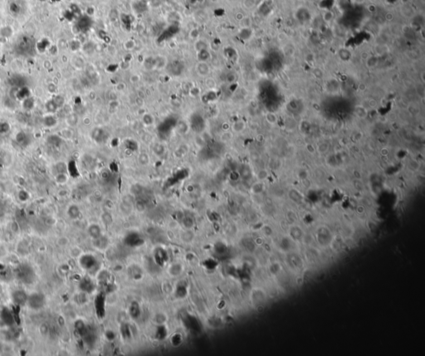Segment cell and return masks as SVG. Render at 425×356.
I'll list each match as a JSON object with an SVG mask.
<instances>
[{
    "label": "cell",
    "instance_id": "6da1fadb",
    "mask_svg": "<svg viewBox=\"0 0 425 356\" xmlns=\"http://www.w3.org/2000/svg\"><path fill=\"white\" fill-rule=\"evenodd\" d=\"M195 72L198 77H207L209 76L211 72L210 67L208 62H198L195 65Z\"/></svg>",
    "mask_w": 425,
    "mask_h": 356
},
{
    "label": "cell",
    "instance_id": "7a4b0ae2",
    "mask_svg": "<svg viewBox=\"0 0 425 356\" xmlns=\"http://www.w3.org/2000/svg\"><path fill=\"white\" fill-rule=\"evenodd\" d=\"M167 63H168L167 58L165 56L159 55V56L155 57V59H154L153 68L156 70H162L164 68H165V67L167 66Z\"/></svg>",
    "mask_w": 425,
    "mask_h": 356
},
{
    "label": "cell",
    "instance_id": "3957f363",
    "mask_svg": "<svg viewBox=\"0 0 425 356\" xmlns=\"http://www.w3.org/2000/svg\"><path fill=\"white\" fill-rule=\"evenodd\" d=\"M27 300H28V302H29L30 307L34 308V309L41 308L42 306V305H43V299L41 297V295H32V297Z\"/></svg>",
    "mask_w": 425,
    "mask_h": 356
},
{
    "label": "cell",
    "instance_id": "277c9868",
    "mask_svg": "<svg viewBox=\"0 0 425 356\" xmlns=\"http://www.w3.org/2000/svg\"><path fill=\"white\" fill-rule=\"evenodd\" d=\"M245 128H246V123L243 121H241V120L235 121L231 126L232 131L234 132V133H241V132L244 131Z\"/></svg>",
    "mask_w": 425,
    "mask_h": 356
},
{
    "label": "cell",
    "instance_id": "5b68a950",
    "mask_svg": "<svg viewBox=\"0 0 425 356\" xmlns=\"http://www.w3.org/2000/svg\"><path fill=\"white\" fill-rule=\"evenodd\" d=\"M355 114L358 118L365 119L368 116V111L363 105H359L355 107Z\"/></svg>",
    "mask_w": 425,
    "mask_h": 356
},
{
    "label": "cell",
    "instance_id": "8992f818",
    "mask_svg": "<svg viewBox=\"0 0 425 356\" xmlns=\"http://www.w3.org/2000/svg\"><path fill=\"white\" fill-rule=\"evenodd\" d=\"M12 297L14 298V301H16L17 304H22L27 301V297L24 292L22 291H17L15 292L12 295Z\"/></svg>",
    "mask_w": 425,
    "mask_h": 356
},
{
    "label": "cell",
    "instance_id": "52a82bcc",
    "mask_svg": "<svg viewBox=\"0 0 425 356\" xmlns=\"http://www.w3.org/2000/svg\"><path fill=\"white\" fill-rule=\"evenodd\" d=\"M152 151H153V153L155 155L161 156L163 155L164 153L165 152V147L163 144L157 142V143L154 144L153 146H152Z\"/></svg>",
    "mask_w": 425,
    "mask_h": 356
},
{
    "label": "cell",
    "instance_id": "ba28073f",
    "mask_svg": "<svg viewBox=\"0 0 425 356\" xmlns=\"http://www.w3.org/2000/svg\"><path fill=\"white\" fill-rule=\"evenodd\" d=\"M67 214L72 219H76L78 218L80 215V209L78 206L75 205V204L69 206V208L67 209Z\"/></svg>",
    "mask_w": 425,
    "mask_h": 356
},
{
    "label": "cell",
    "instance_id": "9c48e42d",
    "mask_svg": "<svg viewBox=\"0 0 425 356\" xmlns=\"http://www.w3.org/2000/svg\"><path fill=\"white\" fill-rule=\"evenodd\" d=\"M137 160H138V163L141 166H147L150 162V155L148 154L143 152V153H141L139 154Z\"/></svg>",
    "mask_w": 425,
    "mask_h": 356
},
{
    "label": "cell",
    "instance_id": "30bf717a",
    "mask_svg": "<svg viewBox=\"0 0 425 356\" xmlns=\"http://www.w3.org/2000/svg\"><path fill=\"white\" fill-rule=\"evenodd\" d=\"M400 12L401 14L406 17H413L415 15V11L413 10V7L408 5H405L401 7Z\"/></svg>",
    "mask_w": 425,
    "mask_h": 356
},
{
    "label": "cell",
    "instance_id": "8fae6325",
    "mask_svg": "<svg viewBox=\"0 0 425 356\" xmlns=\"http://www.w3.org/2000/svg\"><path fill=\"white\" fill-rule=\"evenodd\" d=\"M233 139V132L231 131H222L220 135V141L222 143H227Z\"/></svg>",
    "mask_w": 425,
    "mask_h": 356
},
{
    "label": "cell",
    "instance_id": "7c38bea8",
    "mask_svg": "<svg viewBox=\"0 0 425 356\" xmlns=\"http://www.w3.org/2000/svg\"><path fill=\"white\" fill-rule=\"evenodd\" d=\"M16 141L21 145H27L28 143V137L24 132H19L16 135Z\"/></svg>",
    "mask_w": 425,
    "mask_h": 356
},
{
    "label": "cell",
    "instance_id": "4fadbf2b",
    "mask_svg": "<svg viewBox=\"0 0 425 356\" xmlns=\"http://www.w3.org/2000/svg\"><path fill=\"white\" fill-rule=\"evenodd\" d=\"M29 91L27 88L24 87V88H21L20 90L17 91L16 92V97L17 99L20 100V101H23L27 97H29Z\"/></svg>",
    "mask_w": 425,
    "mask_h": 356
},
{
    "label": "cell",
    "instance_id": "5bb4252c",
    "mask_svg": "<svg viewBox=\"0 0 425 356\" xmlns=\"http://www.w3.org/2000/svg\"><path fill=\"white\" fill-rule=\"evenodd\" d=\"M204 84H205V87H207L208 90H211V91H213V90H215L217 88V82L215 81L214 78L210 77L209 76L205 77Z\"/></svg>",
    "mask_w": 425,
    "mask_h": 356
},
{
    "label": "cell",
    "instance_id": "9a60e30c",
    "mask_svg": "<svg viewBox=\"0 0 425 356\" xmlns=\"http://www.w3.org/2000/svg\"><path fill=\"white\" fill-rule=\"evenodd\" d=\"M208 49V43L204 40H197L194 43V50L196 52H198L202 50Z\"/></svg>",
    "mask_w": 425,
    "mask_h": 356
},
{
    "label": "cell",
    "instance_id": "2e32d148",
    "mask_svg": "<svg viewBox=\"0 0 425 356\" xmlns=\"http://www.w3.org/2000/svg\"><path fill=\"white\" fill-rule=\"evenodd\" d=\"M198 54V62H208V59L210 58V52L208 49L202 50L200 52H197Z\"/></svg>",
    "mask_w": 425,
    "mask_h": 356
},
{
    "label": "cell",
    "instance_id": "e0dca14e",
    "mask_svg": "<svg viewBox=\"0 0 425 356\" xmlns=\"http://www.w3.org/2000/svg\"><path fill=\"white\" fill-rule=\"evenodd\" d=\"M43 123L47 127H52V126H56L57 119L55 118L53 116H46L44 119H43Z\"/></svg>",
    "mask_w": 425,
    "mask_h": 356
},
{
    "label": "cell",
    "instance_id": "ac0fdd59",
    "mask_svg": "<svg viewBox=\"0 0 425 356\" xmlns=\"http://www.w3.org/2000/svg\"><path fill=\"white\" fill-rule=\"evenodd\" d=\"M124 49L126 51H132L136 47V42L133 39H128L123 43Z\"/></svg>",
    "mask_w": 425,
    "mask_h": 356
},
{
    "label": "cell",
    "instance_id": "d6986e66",
    "mask_svg": "<svg viewBox=\"0 0 425 356\" xmlns=\"http://www.w3.org/2000/svg\"><path fill=\"white\" fill-rule=\"evenodd\" d=\"M88 232H89V234L92 236V237H99L100 233H101V229H100L99 226L98 225L92 224V225H91L89 227Z\"/></svg>",
    "mask_w": 425,
    "mask_h": 356
},
{
    "label": "cell",
    "instance_id": "ffe728a7",
    "mask_svg": "<svg viewBox=\"0 0 425 356\" xmlns=\"http://www.w3.org/2000/svg\"><path fill=\"white\" fill-rule=\"evenodd\" d=\"M265 119H266L267 123L270 124V125H275L277 122V115L273 113V112H267L266 116H265Z\"/></svg>",
    "mask_w": 425,
    "mask_h": 356
},
{
    "label": "cell",
    "instance_id": "44dd1931",
    "mask_svg": "<svg viewBox=\"0 0 425 356\" xmlns=\"http://www.w3.org/2000/svg\"><path fill=\"white\" fill-rule=\"evenodd\" d=\"M120 208H121V210L122 213H125V214H129V213H131V210H132V204L126 203L125 201H122Z\"/></svg>",
    "mask_w": 425,
    "mask_h": 356
},
{
    "label": "cell",
    "instance_id": "7402d4cb",
    "mask_svg": "<svg viewBox=\"0 0 425 356\" xmlns=\"http://www.w3.org/2000/svg\"><path fill=\"white\" fill-rule=\"evenodd\" d=\"M46 109L47 110V112H50V113H53V112H56L57 110L59 109L57 106L56 105V103L54 102L53 100H50L48 102L46 103Z\"/></svg>",
    "mask_w": 425,
    "mask_h": 356
},
{
    "label": "cell",
    "instance_id": "603a6c76",
    "mask_svg": "<svg viewBox=\"0 0 425 356\" xmlns=\"http://www.w3.org/2000/svg\"><path fill=\"white\" fill-rule=\"evenodd\" d=\"M34 107V100L31 97H27L25 100H23V108L26 111H30Z\"/></svg>",
    "mask_w": 425,
    "mask_h": 356
},
{
    "label": "cell",
    "instance_id": "cb8c5ba5",
    "mask_svg": "<svg viewBox=\"0 0 425 356\" xmlns=\"http://www.w3.org/2000/svg\"><path fill=\"white\" fill-rule=\"evenodd\" d=\"M142 122L145 126H151L154 123V117L150 114H144L142 116Z\"/></svg>",
    "mask_w": 425,
    "mask_h": 356
},
{
    "label": "cell",
    "instance_id": "d4e9b609",
    "mask_svg": "<svg viewBox=\"0 0 425 356\" xmlns=\"http://www.w3.org/2000/svg\"><path fill=\"white\" fill-rule=\"evenodd\" d=\"M102 222H103L105 224H106V225H110V224H111L112 220H113V218H112V216H111V213H107V212L102 214Z\"/></svg>",
    "mask_w": 425,
    "mask_h": 356
},
{
    "label": "cell",
    "instance_id": "484cf974",
    "mask_svg": "<svg viewBox=\"0 0 425 356\" xmlns=\"http://www.w3.org/2000/svg\"><path fill=\"white\" fill-rule=\"evenodd\" d=\"M67 175L66 174V173H57V177H56V180L58 183H61V184H63V183H67Z\"/></svg>",
    "mask_w": 425,
    "mask_h": 356
},
{
    "label": "cell",
    "instance_id": "4316f807",
    "mask_svg": "<svg viewBox=\"0 0 425 356\" xmlns=\"http://www.w3.org/2000/svg\"><path fill=\"white\" fill-rule=\"evenodd\" d=\"M47 141H48V143H49L50 145L56 146L61 142V139H60V137H58V136L57 135H51L48 137Z\"/></svg>",
    "mask_w": 425,
    "mask_h": 356
},
{
    "label": "cell",
    "instance_id": "83f0119b",
    "mask_svg": "<svg viewBox=\"0 0 425 356\" xmlns=\"http://www.w3.org/2000/svg\"><path fill=\"white\" fill-rule=\"evenodd\" d=\"M57 169L58 170V173H66L67 171V164H66L63 162H59V163L57 164Z\"/></svg>",
    "mask_w": 425,
    "mask_h": 356
},
{
    "label": "cell",
    "instance_id": "f1b7e54d",
    "mask_svg": "<svg viewBox=\"0 0 425 356\" xmlns=\"http://www.w3.org/2000/svg\"><path fill=\"white\" fill-rule=\"evenodd\" d=\"M408 110L411 116H417V115L419 113V112H420L419 107H418L417 106H414V105L409 106V107H408Z\"/></svg>",
    "mask_w": 425,
    "mask_h": 356
},
{
    "label": "cell",
    "instance_id": "f546056e",
    "mask_svg": "<svg viewBox=\"0 0 425 356\" xmlns=\"http://www.w3.org/2000/svg\"><path fill=\"white\" fill-rule=\"evenodd\" d=\"M9 125L7 122H1L0 123V134H5L9 131Z\"/></svg>",
    "mask_w": 425,
    "mask_h": 356
},
{
    "label": "cell",
    "instance_id": "4dcf8cb0",
    "mask_svg": "<svg viewBox=\"0 0 425 356\" xmlns=\"http://www.w3.org/2000/svg\"><path fill=\"white\" fill-rule=\"evenodd\" d=\"M67 121H68V123L71 126H76L78 122V118H77V116H76L75 114L70 115L68 118H67Z\"/></svg>",
    "mask_w": 425,
    "mask_h": 356
},
{
    "label": "cell",
    "instance_id": "1f68e13d",
    "mask_svg": "<svg viewBox=\"0 0 425 356\" xmlns=\"http://www.w3.org/2000/svg\"><path fill=\"white\" fill-rule=\"evenodd\" d=\"M252 191L256 194H258L262 191V183H257L253 184V186L252 187Z\"/></svg>",
    "mask_w": 425,
    "mask_h": 356
},
{
    "label": "cell",
    "instance_id": "d6a6232c",
    "mask_svg": "<svg viewBox=\"0 0 425 356\" xmlns=\"http://www.w3.org/2000/svg\"><path fill=\"white\" fill-rule=\"evenodd\" d=\"M267 176H268V173H267V171L265 170V169H261V170H259V172L257 173V178H258L259 180H264V179H266V178H267Z\"/></svg>",
    "mask_w": 425,
    "mask_h": 356
},
{
    "label": "cell",
    "instance_id": "836d02e7",
    "mask_svg": "<svg viewBox=\"0 0 425 356\" xmlns=\"http://www.w3.org/2000/svg\"><path fill=\"white\" fill-rule=\"evenodd\" d=\"M52 100L54 101V102L56 103L58 108H61L64 104V99L62 98V97H60V96L55 97V98H52Z\"/></svg>",
    "mask_w": 425,
    "mask_h": 356
},
{
    "label": "cell",
    "instance_id": "e575fe53",
    "mask_svg": "<svg viewBox=\"0 0 425 356\" xmlns=\"http://www.w3.org/2000/svg\"><path fill=\"white\" fill-rule=\"evenodd\" d=\"M119 107V102L117 100L110 101L109 102V111H116Z\"/></svg>",
    "mask_w": 425,
    "mask_h": 356
},
{
    "label": "cell",
    "instance_id": "d590c367",
    "mask_svg": "<svg viewBox=\"0 0 425 356\" xmlns=\"http://www.w3.org/2000/svg\"><path fill=\"white\" fill-rule=\"evenodd\" d=\"M408 167H409L411 169H413V171L418 170V168H419V163H418L417 160H415V159H412V160H410L409 164H408Z\"/></svg>",
    "mask_w": 425,
    "mask_h": 356
},
{
    "label": "cell",
    "instance_id": "8d00e7d4",
    "mask_svg": "<svg viewBox=\"0 0 425 356\" xmlns=\"http://www.w3.org/2000/svg\"><path fill=\"white\" fill-rule=\"evenodd\" d=\"M129 80H130V82L131 84H136V83H138L141 81V77H140V75L135 73V74L131 75Z\"/></svg>",
    "mask_w": 425,
    "mask_h": 356
},
{
    "label": "cell",
    "instance_id": "74e56055",
    "mask_svg": "<svg viewBox=\"0 0 425 356\" xmlns=\"http://www.w3.org/2000/svg\"><path fill=\"white\" fill-rule=\"evenodd\" d=\"M126 87H126V83H125V82H118V83L116 84V90L117 91V92H124V91L126 89Z\"/></svg>",
    "mask_w": 425,
    "mask_h": 356
},
{
    "label": "cell",
    "instance_id": "f35d334b",
    "mask_svg": "<svg viewBox=\"0 0 425 356\" xmlns=\"http://www.w3.org/2000/svg\"><path fill=\"white\" fill-rule=\"evenodd\" d=\"M328 149H329L328 145H327V144H326V143L320 144V145H319V146H318V151L321 154H324V153H326V152H327Z\"/></svg>",
    "mask_w": 425,
    "mask_h": 356
},
{
    "label": "cell",
    "instance_id": "ab89813d",
    "mask_svg": "<svg viewBox=\"0 0 425 356\" xmlns=\"http://www.w3.org/2000/svg\"><path fill=\"white\" fill-rule=\"evenodd\" d=\"M136 208L137 209V211L139 212H144L145 209H146V205L143 202L141 201H137L136 203Z\"/></svg>",
    "mask_w": 425,
    "mask_h": 356
},
{
    "label": "cell",
    "instance_id": "60d3db41",
    "mask_svg": "<svg viewBox=\"0 0 425 356\" xmlns=\"http://www.w3.org/2000/svg\"><path fill=\"white\" fill-rule=\"evenodd\" d=\"M367 104H368V106L370 107V108H371V109H375V108H376L377 106H378V102H377V101H376L375 99H372V98H371V99L368 100Z\"/></svg>",
    "mask_w": 425,
    "mask_h": 356
},
{
    "label": "cell",
    "instance_id": "b9f144b4",
    "mask_svg": "<svg viewBox=\"0 0 425 356\" xmlns=\"http://www.w3.org/2000/svg\"><path fill=\"white\" fill-rule=\"evenodd\" d=\"M198 35H199V32H198V29H196V28L192 29L190 31V32H189V37H190L191 39H197L198 37Z\"/></svg>",
    "mask_w": 425,
    "mask_h": 356
},
{
    "label": "cell",
    "instance_id": "7bdbcfd3",
    "mask_svg": "<svg viewBox=\"0 0 425 356\" xmlns=\"http://www.w3.org/2000/svg\"><path fill=\"white\" fill-rule=\"evenodd\" d=\"M306 149H307V150L308 151L310 154H315L316 153V151H317V150L315 148V146L312 145V144H307V145H306Z\"/></svg>",
    "mask_w": 425,
    "mask_h": 356
},
{
    "label": "cell",
    "instance_id": "ee69618b",
    "mask_svg": "<svg viewBox=\"0 0 425 356\" xmlns=\"http://www.w3.org/2000/svg\"><path fill=\"white\" fill-rule=\"evenodd\" d=\"M18 197L22 201H25L27 199V193L25 192V191H21L19 192V194H18Z\"/></svg>",
    "mask_w": 425,
    "mask_h": 356
},
{
    "label": "cell",
    "instance_id": "f6af8a7d",
    "mask_svg": "<svg viewBox=\"0 0 425 356\" xmlns=\"http://www.w3.org/2000/svg\"><path fill=\"white\" fill-rule=\"evenodd\" d=\"M380 154L381 155L384 156V157H387L389 155V150L388 148H386V147H384V148L380 150Z\"/></svg>",
    "mask_w": 425,
    "mask_h": 356
},
{
    "label": "cell",
    "instance_id": "bcb514c9",
    "mask_svg": "<svg viewBox=\"0 0 425 356\" xmlns=\"http://www.w3.org/2000/svg\"><path fill=\"white\" fill-rule=\"evenodd\" d=\"M57 242H58V244H59L60 246H65L66 244H67L68 240H67V238H66V237H61V238L58 239Z\"/></svg>",
    "mask_w": 425,
    "mask_h": 356
},
{
    "label": "cell",
    "instance_id": "7dc6e473",
    "mask_svg": "<svg viewBox=\"0 0 425 356\" xmlns=\"http://www.w3.org/2000/svg\"><path fill=\"white\" fill-rule=\"evenodd\" d=\"M131 67V63L128 62H123L121 63V68L123 70H127L129 69V67Z\"/></svg>",
    "mask_w": 425,
    "mask_h": 356
},
{
    "label": "cell",
    "instance_id": "c3c4849f",
    "mask_svg": "<svg viewBox=\"0 0 425 356\" xmlns=\"http://www.w3.org/2000/svg\"><path fill=\"white\" fill-rule=\"evenodd\" d=\"M136 104L140 107H143L144 106V99H142V98H140V97H136Z\"/></svg>",
    "mask_w": 425,
    "mask_h": 356
},
{
    "label": "cell",
    "instance_id": "681fc988",
    "mask_svg": "<svg viewBox=\"0 0 425 356\" xmlns=\"http://www.w3.org/2000/svg\"><path fill=\"white\" fill-rule=\"evenodd\" d=\"M397 117H398V116H397V114L394 113V112H391V113H389V115L388 116L389 120L390 121H394L396 119H397Z\"/></svg>",
    "mask_w": 425,
    "mask_h": 356
},
{
    "label": "cell",
    "instance_id": "f907efd6",
    "mask_svg": "<svg viewBox=\"0 0 425 356\" xmlns=\"http://www.w3.org/2000/svg\"><path fill=\"white\" fill-rule=\"evenodd\" d=\"M235 18L238 21V22H241L242 20L244 19V16L242 15V12H237V14L235 15Z\"/></svg>",
    "mask_w": 425,
    "mask_h": 356
},
{
    "label": "cell",
    "instance_id": "816d5d0a",
    "mask_svg": "<svg viewBox=\"0 0 425 356\" xmlns=\"http://www.w3.org/2000/svg\"><path fill=\"white\" fill-rule=\"evenodd\" d=\"M83 123H84L85 126H90L92 124V120L88 116L85 117L84 120H83Z\"/></svg>",
    "mask_w": 425,
    "mask_h": 356
},
{
    "label": "cell",
    "instance_id": "f5cc1de1",
    "mask_svg": "<svg viewBox=\"0 0 425 356\" xmlns=\"http://www.w3.org/2000/svg\"><path fill=\"white\" fill-rule=\"evenodd\" d=\"M370 57V55H369L368 52H362V53H361V58H362V59H363V60H365V61H366V60L368 59V58H369V57Z\"/></svg>",
    "mask_w": 425,
    "mask_h": 356
},
{
    "label": "cell",
    "instance_id": "db71d44e",
    "mask_svg": "<svg viewBox=\"0 0 425 356\" xmlns=\"http://www.w3.org/2000/svg\"><path fill=\"white\" fill-rule=\"evenodd\" d=\"M230 127H231V126H230V125H228V124H227V123H223V124H222V131H229Z\"/></svg>",
    "mask_w": 425,
    "mask_h": 356
},
{
    "label": "cell",
    "instance_id": "11a10c76",
    "mask_svg": "<svg viewBox=\"0 0 425 356\" xmlns=\"http://www.w3.org/2000/svg\"><path fill=\"white\" fill-rule=\"evenodd\" d=\"M356 211H357V213L361 214V213H363L364 212H365V208H364L363 206H358V207H357V210Z\"/></svg>",
    "mask_w": 425,
    "mask_h": 356
},
{
    "label": "cell",
    "instance_id": "9f6ffc18",
    "mask_svg": "<svg viewBox=\"0 0 425 356\" xmlns=\"http://www.w3.org/2000/svg\"><path fill=\"white\" fill-rule=\"evenodd\" d=\"M92 95H89V98L91 100H92V101H94V100L97 98V94H96L95 92H92Z\"/></svg>",
    "mask_w": 425,
    "mask_h": 356
},
{
    "label": "cell",
    "instance_id": "6f0895ef",
    "mask_svg": "<svg viewBox=\"0 0 425 356\" xmlns=\"http://www.w3.org/2000/svg\"><path fill=\"white\" fill-rule=\"evenodd\" d=\"M360 87V90H361V92H363V91H365V90L366 89V86H365V85L363 84L360 85V87Z\"/></svg>",
    "mask_w": 425,
    "mask_h": 356
},
{
    "label": "cell",
    "instance_id": "680465c9",
    "mask_svg": "<svg viewBox=\"0 0 425 356\" xmlns=\"http://www.w3.org/2000/svg\"><path fill=\"white\" fill-rule=\"evenodd\" d=\"M423 76H424V72H423L422 73H421V80H422V83H423V84L425 82L424 77H423Z\"/></svg>",
    "mask_w": 425,
    "mask_h": 356
}]
</instances>
